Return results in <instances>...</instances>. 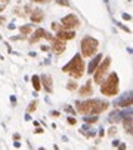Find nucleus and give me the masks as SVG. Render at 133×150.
Segmentation results:
<instances>
[{"mask_svg": "<svg viewBox=\"0 0 133 150\" xmlns=\"http://www.w3.org/2000/svg\"><path fill=\"white\" fill-rule=\"evenodd\" d=\"M77 111L82 115H90V116H96L102 111L108 109V103L102 101V100H86V101H77Z\"/></svg>", "mask_w": 133, "mask_h": 150, "instance_id": "nucleus-1", "label": "nucleus"}, {"mask_svg": "<svg viewBox=\"0 0 133 150\" xmlns=\"http://www.w3.org/2000/svg\"><path fill=\"white\" fill-rule=\"evenodd\" d=\"M62 71L64 73H68L70 76H73L74 79H80L84 74V61L82 59V55L80 54H75L74 58L65 64L62 67Z\"/></svg>", "mask_w": 133, "mask_h": 150, "instance_id": "nucleus-2", "label": "nucleus"}, {"mask_svg": "<svg viewBox=\"0 0 133 150\" xmlns=\"http://www.w3.org/2000/svg\"><path fill=\"white\" fill-rule=\"evenodd\" d=\"M118 76L117 73H111L106 80H104L101 83V92L106 97H114L118 94Z\"/></svg>", "mask_w": 133, "mask_h": 150, "instance_id": "nucleus-3", "label": "nucleus"}, {"mask_svg": "<svg viewBox=\"0 0 133 150\" xmlns=\"http://www.w3.org/2000/svg\"><path fill=\"white\" fill-rule=\"evenodd\" d=\"M98 46H99V42L96 39H93V37H90V36L83 37V40L80 42V48H82L83 57H92L98 51Z\"/></svg>", "mask_w": 133, "mask_h": 150, "instance_id": "nucleus-4", "label": "nucleus"}, {"mask_svg": "<svg viewBox=\"0 0 133 150\" xmlns=\"http://www.w3.org/2000/svg\"><path fill=\"white\" fill-rule=\"evenodd\" d=\"M110 64H111V58L106 57V58L101 62V66L95 70V76H93V80H95V83H102V82L105 80V76H106V73H108Z\"/></svg>", "mask_w": 133, "mask_h": 150, "instance_id": "nucleus-5", "label": "nucleus"}, {"mask_svg": "<svg viewBox=\"0 0 133 150\" xmlns=\"http://www.w3.org/2000/svg\"><path fill=\"white\" fill-rule=\"evenodd\" d=\"M61 26H62L64 30H70L71 31L73 28H77L80 26V21L74 14H70V15H66V17H64L61 19Z\"/></svg>", "mask_w": 133, "mask_h": 150, "instance_id": "nucleus-6", "label": "nucleus"}, {"mask_svg": "<svg viewBox=\"0 0 133 150\" xmlns=\"http://www.w3.org/2000/svg\"><path fill=\"white\" fill-rule=\"evenodd\" d=\"M129 116H132V107L126 109L124 111L114 110L112 113L108 116V122H111V123H118L120 120H123L124 118H129Z\"/></svg>", "mask_w": 133, "mask_h": 150, "instance_id": "nucleus-7", "label": "nucleus"}, {"mask_svg": "<svg viewBox=\"0 0 133 150\" xmlns=\"http://www.w3.org/2000/svg\"><path fill=\"white\" fill-rule=\"evenodd\" d=\"M40 39L52 40L53 37H52V34H50L49 31H46L45 28H37V30L34 31V36H33V37H30V43H36V42H37V40H40Z\"/></svg>", "mask_w": 133, "mask_h": 150, "instance_id": "nucleus-8", "label": "nucleus"}, {"mask_svg": "<svg viewBox=\"0 0 133 150\" xmlns=\"http://www.w3.org/2000/svg\"><path fill=\"white\" fill-rule=\"evenodd\" d=\"M114 104H115V107H123V109L132 107V92H127V94H124L121 98L115 100Z\"/></svg>", "mask_w": 133, "mask_h": 150, "instance_id": "nucleus-9", "label": "nucleus"}, {"mask_svg": "<svg viewBox=\"0 0 133 150\" xmlns=\"http://www.w3.org/2000/svg\"><path fill=\"white\" fill-rule=\"evenodd\" d=\"M64 51H65V42H62L59 39H52V52L59 55Z\"/></svg>", "mask_w": 133, "mask_h": 150, "instance_id": "nucleus-10", "label": "nucleus"}, {"mask_svg": "<svg viewBox=\"0 0 133 150\" xmlns=\"http://www.w3.org/2000/svg\"><path fill=\"white\" fill-rule=\"evenodd\" d=\"M56 39L65 42V40H73L75 37V33L74 31H70V30H61V31H56Z\"/></svg>", "mask_w": 133, "mask_h": 150, "instance_id": "nucleus-11", "label": "nucleus"}, {"mask_svg": "<svg viewBox=\"0 0 133 150\" xmlns=\"http://www.w3.org/2000/svg\"><path fill=\"white\" fill-rule=\"evenodd\" d=\"M78 94L82 97H90L93 95V88H92V80H87L84 83V86H82V88L78 89Z\"/></svg>", "mask_w": 133, "mask_h": 150, "instance_id": "nucleus-12", "label": "nucleus"}, {"mask_svg": "<svg viewBox=\"0 0 133 150\" xmlns=\"http://www.w3.org/2000/svg\"><path fill=\"white\" fill-rule=\"evenodd\" d=\"M40 80H42V83H43V88L46 89V92H52L53 91V86H52V77L49 76V74H43L42 77H40Z\"/></svg>", "mask_w": 133, "mask_h": 150, "instance_id": "nucleus-13", "label": "nucleus"}, {"mask_svg": "<svg viewBox=\"0 0 133 150\" xmlns=\"http://www.w3.org/2000/svg\"><path fill=\"white\" fill-rule=\"evenodd\" d=\"M101 59H102V54H98L95 58H93V59L90 61V64H89V70H87V73H89V74H93V73H95V70L98 68Z\"/></svg>", "mask_w": 133, "mask_h": 150, "instance_id": "nucleus-14", "label": "nucleus"}, {"mask_svg": "<svg viewBox=\"0 0 133 150\" xmlns=\"http://www.w3.org/2000/svg\"><path fill=\"white\" fill-rule=\"evenodd\" d=\"M43 18H45V14H43L42 9H36V10H33V14H31V21H33V22L38 24V22L43 21Z\"/></svg>", "mask_w": 133, "mask_h": 150, "instance_id": "nucleus-15", "label": "nucleus"}, {"mask_svg": "<svg viewBox=\"0 0 133 150\" xmlns=\"http://www.w3.org/2000/svg\"><path fill=\"white\" fill-rule=\"evenodd\" d=\"M123 123H124V129L127 134H132V116L129 118H124L123 119Z\"/></svg>", "mask_w": 133, "mask_h": 150, "instance_id": "nucleus-16", "label": "nucleus"}, {"mask_svg": "<svg viewBox=\"0 0 133 150\" xmlns=\"http://www.w3.org/2000/svg\"><path fill=\"white\" fill-rule=\"evenodd\" d=\"M31 82H33V86H34V91H40V88H42V85H40V77L34 74L31 77Z\"/></svg>", "mask_w": 133, "mask_h": 150, "instance_id": "nucleus-17", "label": "nucleus"}, {"mask_svg": "<svg viewBox=\"0 0 133 150\" xmlns=\"http://www.w3.org/2000/svg\"><path fill=\"white\" fill-rule=\"evenodd\" d=\"M19 31H21V34H24V36H28V34L33 31V27H31V26H22V27H19Z\"/></svg>", "mask_w": 133, "mask_h": 150, "instance_id": "nucleus-18", "label": "nucleus"}, {"mask_svg": "<svg viewBox=\"0 0 133 150\" xmlns=\"http://www.w3.org/2000/svg\"><path fill=\"white\" fill-rule=\"evenodd\" d=\"M84 122L86 123H96L98 122V116H87V118H84Z\"/></svg>", "mask_w": 133, "mask_h": 150, "instance_id": "nucleus-19", "label": "nucleus"}, {"mask_svg": "<svg viewBox=\"0 0 133 150\" xmlns=\"http://www.w3.org/2000/svg\"><path fill=\"white\" fill-rule=\"evenodd\" d=\"M36 107H37V103H36V101H31V103H30V106H28V109H27V110H28V113L34 111V110H36Z\"/></svg>", "mask_w": 133, "mask_h": 150, "instance_id": "nucleus-20", "label": "nucleus"}, {"mask_svg": "<svg viewBox=\"0 0 133 150\" xmlns=\"http://www.w3.org/2000/svg\"><path fill=\"white\" fill-rule=\"evenodd\" d=\"M52 28L55 30V31H61V30H64L61 24H56V22H53V24H52Z\"/></svg>", "mask_w": 133, "mask_h": 150, "instance_id": "nucleus-21", "label": "nucleus"}, {"mask_svg": "<svg viewBox=\"0 0 133 150\" xmlns=\"http://www.w3.org/2000/svg\"><path fill=\"white\" fill-rule=\"evenodd\" d=\"M66 88H68L70 91H74V89L77 88V85H75L74 82H68V85H66Z\"/></svg>", "mask_w": 133, "mask_h": 150, "instance_id": "nucleus-22", "label": "nucleus"}, {"mask_svg": "<svg viewBox=\"0 0 133 150\" xmlns=\"http://www.w3.org/2000/svg\"><path fill=\"white\" fill-rule=\"evenodd\" d=\"M56 3H59V5H62V6H70L68 0H56Z\"/></svg>", "mask_w": 133, "mask_h": 150, "instance_id": "nucleus-23", "label": "nucleus"}, {"mask_svg": "<svg viewBox=\"0 0 133 150\" xmlns=\"http://www.w3.org/2000/svg\"><path fill=\"white\" fill-rule=\"evenodd\" d=\"M65 111H66V113H71V115L75 113V110H74L73 107H65Z\"/></svg>", "mask_w": 133, "mask_h": 150, "instance_id": "nucleus-24", "label": "nucleus"}, {"mask_svg": "<svg viewBox=\"0 0 133 150\" xmlns=\"http://www.w3.org/2000/svg\"><path fill=\"white\" fill-rule=\"evenodd\" d=\"M68 123H70V125H75V123H77V120L71 116V118H68Z\"/></svg>", "mask_w": 133, "mask_h": 150, "instance_id": "nucleus-25", "label": "nucleus"}, {"mask_svg": "<svg viewBox=\"0 0 133 150\" xmlns=\"http://www.w3.org/2000/svg\"><path fill=\"white\" fill-rule=\"evenodd\" d=\"M123 19H124V21H130V19H132V17H130L129 14H123Z\"/></svg>", "mask_w": 133, "mask_h": 150, "instance_id": "nucleus-26", "label": "nucleus"}, {"mask_svg": "<svg viewBox=\"0 0 133 150\" xmlns=\"http://www.w3.org/2000/svg\"><path fill=\"white\" fill-rule=\"evenodd\" d=\"M115 131H117V128H115V126H112V128H110L108 134H110V135H114V134H115Z\"/></svg>", "mask_w": 133, "mask_h": 150, "instance_id": "nucleus-27", "label": "nucleus"}, {"mask_svg": "<svg viewBox=\"0 0 133 150\" xmlns=\"http://www.w3.org/2000/svg\"><path fill=\"white\" fill-rule=\"evenodd\" d=\"M118 150H126V144H124V143L118 144Z\"/></svg>", "mask_w": 133, "mask_h": 150, "instance_id": "nucleus-28", "label": "nucleus"}, {"mask_svg": "<svg viewBox=\"0 0 133 150\" xmlns=\"http://www.w3.org/2000/svg\"><path fill=\"white\" fill-rule=\"evenodd\" d=\"M31 2H36V3H46L49 0H31Z\"/></svg>", "mask_w": 133, "mask_h": 150, "instance_id": "nucleus-29", "label": "nucleus"}, {"mask_svg": "<svg viewBox=\"0 0 133 150\" xmlns=\"http://www.w3.org/2000/svg\"><path fill=\"white\" fill-rule=\"evenodd\" d=\"M50 115L56 118V116H59V111H56V110H53V111H52V113H50Z\"/></svg>", "mask_w": 133, "mask_h": 150, "instance_id": "nucleus-30", "label": "nucleus"}, {"mask_svg": "<svg viewBox=\"0 0 133 150\" xmlns=\"http://www.w3.org/2000/svg\"><path fill=\"white\" fill-rule=\"evenodd\" d=\"M118 144H120V141H118V140H114V141H112V146H114V147H117Z\"/></svg>", "mask_w": 133, "mask_h": 150, "instance_id": "nucleus-31", "label": "nucleus"}, {"mask_svg": "<svg viewBox=\"0 0 133 150\" xmlns=\"http://www.w3.org/2000/svg\"><path fill=\"white\" fill-rule=\"evenodd\" d=\"M34 132H36V134H42V132H43V129H42V128H37Z\"/></svg>", "mask_w": 133, "mask_h": 150, "instance_id": "nucleus-32", "label": "nucleus"}, {"mask_svg": "<svg viewBox=\"0 0 133 150\" xmlns=\"http://www.w3.org/2000/svg\"><path fill=\"white\" fill-rule=\"evenodd\" d=\"M13 146H15L16 149H19V147H21V143H19V141H15V144H13Z\"/></svg>", "mask_w": 133, "mask_h": 150, "instance_id": "nucleus-33", "label": "nucleus"}, {"mask_svg": "<svg viewBox=\"0 0 133 150\" xmlns=\"http://www.w3.org/2000/svg\"><path fill=\"white\" fill-rule=\"evenodd\" d=\"M42 51H49V46H46V45H43V46H42Z\"/></svg>", "mask_w": 133, "mask_h": 150, "instance_id": "nucleus-34", "label": "nucleus"}, {"mask_svg": "<svg viewBox=\"0 0 133 150\" xmlns=\"http://www.w3.org/2000/svg\"><path fill=\"white\" fill-rule=\"evenodd\" d=\"M99 137H104V129H99Z\"/></svg>", "mask_w": 133, "mask_h": 150, "instance_id": "nucleus-35", "label": "nucleus"}, {"mask_svg": "<svg viewBox=\"0 0 133 150\" xmlns=\"http://www.w3.org/2000/svg\"><path fill=\"white\" fill-rule=\"evenodd\" d=\"M5 21H6V18H5V17H2V18H0V22H2V24H3Z\"/></svg>", "mask_w": 133, "mask_h": 150, "instance_id": "nucleus-36", "label": "nucleus"}, {"mask_svg": "<svg viewBox=\"0 0 133 150\" xmlns=\"http://www.w3.org/2000/svg\"><path fill=\"white\" fill-rule=\"evenodd\" d=\"M38 150H46V149H45V147H40V149H38Z\"/></svg>", "mask_w": 133, "mask_h": 150, "instance_id": "nucleus-37", "label": "nucleus"}]
</instances>
